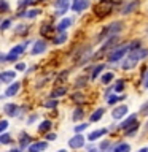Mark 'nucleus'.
Instances as JSON below:
<instances>
[{
    "instance_id": "f257e3e1",
    "label": "nucleus",
    "mask_w": 148,
    "mask_h": 152,
    "mask_svg": "<svg viewBox=\"0 0 148 152\" xmlns=\"http://www.w3.org/2000/svg\"><path fill=\"white\" fill-rule=\"evenodd\" d=\"M124 28H126V22L121 21V19H115V21L105 24V26H102V28L95 33L92 45H100L104 40H107V38L113 37V35H121Z\"/></svg>"
},
{
    "instance_id": "f03ea898",
    "label": "nucleus",
    "mask_w": 148,
    "mask_h": 152,
    "mask_svg": "<svg viewBox=\"0 0 148 152\" xmlns=\"http://www.w3.org/2000/svg\"><path fill=\"white\" fill-rule=\"evenodd\" d=\"M127 52H129L127 40H123L118 46H115L112 51L107 52V56H105V64L108 66H116L119 62L124 59V56H126Z\"/></svg>"
},
{
    "instance_id": "7ed1b4c3",
    "label": "nucleus",
    "mask_w": 148,
    "mask_h": 152,
    "mask_svg": "<svg viewBox=\"0 0 148 152\" xmlns=\"http://www.w3.org/2000/svg\"><path fill=\"white\" fill-rule=\"evenodd\" d=\"M115 10L116 8H115L108 0H99L97 3L92 5V14H94L95 19H99V21H104V19L110 18L115 13Z\"/></svg>"
},
{
    "instance_id": "20e7f679",
    "label": "nucleus",
    "mask_w": 148,
    "mask_h": 152,
    "mask_svg": "<svg viewBox=\"0 0 148 152\" xmlns=\"http://www.w3.org/2000/svg\"><path fill=\"white\" fill-rule=\"evenodd\" d=\"M48 49H50V41L45 40V38H37V40H33V43L30 45L29 54H30L32 57L43 56L45 52H48Z\"/></svg>"
},
{
    "instance_id": "39448f33",
    "label": "nucleus",
    "mask_w": 148,
    "mask_h": 152,
    "mask_svg": "<svg viewBox=\"0 0 148 152\" xmlns=\"http://www.w3.org/2000/svg\"><path fill=\"white\" fill-rule=\"evenodd\" d=\"M107 68H108V65L105 64V62H91V65H86L84 66V70L89 73L91 81L99 79V76L102 75Z\"/></svg>"
},
{
    "instance_id": "423d86ee",
    "label": "nucleus",
    "mask_w": 148,
    "mask_h": 152,
    "mask_svg": "<svg viewBox=\"0 0 148 152\" xmlns=\"http://www.w3.org/2000/svg\"><path fill=\"white\" fill-rule=\"evenodd\" d=\"M56 33V26H54V22L51 21H45V22H41L40 24V27H38V37L40 38H45V40L50 41L53 35Z\"/></svg>"
},
{
    "instance_id": "0eeeda50",
    "label": "nucleus",
    "mask_w": 148,
    "mask_h": 152,
    "mask_svg": "<svg viewBox=\"0 0 148 152\" xmlns=\"http://www.w3.org/2000/svg\"><path fill=\"white\" fill-rule=\"evenodd\" d=\"M140 5H142V0H126V2L118 8V13L121 14V16H129V14L135 13L137 10L140 8Z\"/></svg>"
},
{
    "instance_id": "6e6552de",
    "label": "nucleus",
    "mask_w": 148,
    "mask_h": 152,
    "mask_svg": "<svg viewBox=\"0 0 148 152\" xmlns=\"http://www.w3.org/2000/svg\"><path fill=\"white\" fill-rule=\"evenodd\" d=\"M91 7V0H72L70 2V11L75 16H80L84 11H88Z\"/></svg>"
},
{
    "instance_id": "1a4fd4ad",
    "label": "nucleus",
    "mask_w": 148,
    "mask_h": 152,
    "mask_svg": "<svg viewBox=\"0 0 148 152\" xmlns=\"http://www.w3.org/2000/svg\"><path fill=\"white\" fill-rule=\"evenodd\" d=\"M30 30H32L30 22H19L13 27V37L14 38H27Z\"/></svg>"
},
{
    "instance_id": "9d476101",
    "label": "nucleus",
    "mask_w": 148,
    "mask_h": 152,
    "mask_svg": "<svg viewBox=\"0 0 148 152\" xmlns=\"http://www.w3.org/2000/svg\"><path fill=\"white\" fill-rule=\"evenodd\" d=\"M138 64H140V62H137V60L127 52V54L124 56V59L119 62V68H121L123 71H132V70H135L137 66H138Z\"/></svg>"
},
{
    "instance_id": "9b49d317",
    "label": "nucleus",
    "mask_w": 148,
    "mask_h": 152,
    "mask_svg": "<svg viewBox=\"0 0 148 152\" xmlns=\"http://www.w3.org/2000/svg\"><path fill=\"white\" fill-rule=\"evenodd\" d=\"M129 113V106L127 104H115L113 109H112V117L115 119V121H121V119H124L127 116Z\"/></svg>"
},
{
    "instance_id": "f8f14e48",
    "label": "nucleus",
    "mask_w": 148,
    "mask_h": 152,
    "mask_svg": "<svg viewBox=\"0 0 148 152\" xmlns=\"http://www.w3.org/2000/svg\"><path fill=\"white\" fill-rule=\"evenodd\" d=\"M73 21H75V18H69V16L59 18V21L54 24V26H56V32H67L72 26H73Z\"/></svg>"
},
{
    "instance_id": "ddd939ff",
    "label": "nucleus",
    "mask_w": 148,
    "mask_h": 152,
    "mask_svg": "<svg viewBox=\"0 0 148 152\" xmlns=\"http://www.w3.org/2000/svg\"><path fill=\"white\" fill-rule=\"evenodd\" d=\"M84 144H86V138L81 135V133H75V135L69 140V147H70V149H73V151L84 147Z\"/></svg>"
},
{
    "instance_id": "4468645a",
    "label": "nucleus",
    "mask_w": 148,
    "mask_h": 152,
    "mask_svg": "<svg viewBox=\"0 0 148 152\" xmlns=\"http://www.w3.org/2000/svg\"><path fill=\"white\" fill-rule=\"evenodd\" d=\"M19 90H21V81L14 79L11 84L7 86V89H5L3 95H5L7 98H13V97H16V95L19 94Z\"/></svg>"
},
{
    "instance_id": "2eb2a0df",
    "label": "nucleus",
    "mask_w": 148,
    "mask_h": 152,
    "mask_svg": "<svg viewBox=\"0 0 148 152\" xmlns=\"http://www.w3.org/2000/svg\"><path fill=\"white\" fill-rule=\"evenodd\" d=\"M18 78V71L16 70H2L0 71V83L2 84H11L14 79Z\"/></svg>"
},
{
    "instance_id": "dca6fc26",
    "label": "nucleus",
    "mask_w": 148,
    "mask_h": 152,
    "mask_svg": "<svg viewBox=\"0 0 148 152\" xmlns=\"http://www.w3.org/2000/svg\"><path fill=\"white\" fill-rule=\"evenodd\" d=\"M69 32H56L54 35H53V38L50 40V45L53 46H62L64 43L69 41Z\"/></svg>"
},
{
    "instance_id": "f3484780",
    "label": "nucleus",
    "mask_w": 148,
    "mask_h": 152,
    "mask_svg": "<svg viewBox=\"0 0 148 152\" xmlns=\"http://www.w3.org/2000/svg\"><path fill=\"white\" fill-rule=\"evenodd\" d=\"M137 121H138V113H132V114H129L126 119H121V124L118 125V128H121L124 132V130H127V128H131Z\"/></svg>"
},
{
    "instance_id": "a211bd4d",
    "label": "nucleus",
    "mask_w": 148,
    "mask_h": 152,
    "mask_svg": "<svg viewBox=\"0 0 148 152\" xmlns=\"http://www.w3.org/2000/svg\"><path fill=\"white\" fill-rule=\"evenodd\" d=\"M3 114L7 117H18L19 116V106L13 102H8L3 104Z\"/></svg>"
},
{
    "instance_id": "6ab92c4d",
    "label": "nucleus",
    "mask_w": 148,
    "mask_h": 152,
    "mask_svg": "<svg viewBox=\"0 0 148 152\" xmlns=\"http://www.w3.org/2000/svg\"><path fill=\"white\" fill-rule=\"evenodd\" d=\"M70 100L76 104V106H83L84 103H88V98H86V94L83 90H73V92L70 94Z\"/></svg>"
},
{
    "instance_id": "aec40b11",
    "label": "nucleus",
    "mask_w": 148,
    "mask_h": 152,
    "mask_svg": "<svg viewBox=\"0 0 148 152\" xmlns=\"http://www.w3.org/2000/svg\"><path fill=\"white\" fill-rule=\"evenodd\" d=\"M112 87H113V94H126L127 81L124 79V78H115Z\"/></svg>"
},
{
    "instance_id": "412c9836",
    "label": "nucleus",
    "mask_w": 148,
    "mask_h": 152,
    "mask_svg": "<svg viewBox=\"0 0 148 152\" xmlns=\"http://www.w3.org/2000/svg\"><path fill=\"white\" fill-rule=\"evenodd\" d=\"M89 83H91L89 75H80V76H76V78H75L73 87H75V90H81V89H86V87H88Z\"/></svg>"
},
{
    "instance_id": "4be33fe9",
    "label": "nucleus",
    "mask_w": 148,
    "mask_h": 152,
    "mask_svg": "<svg viewBox=\"0 0 148 152\" xmlns=\"http://www.w3.org/2000/svg\"><path fill=\"white\" fill-rule=\"evenodd\" d=\"M50 146L48 141H32L27 147V152H45Z\"/></svg>"
},
{
    "instance_id": "5701e85b",
    "label": "nucleus",
    "mask_w": 148,
    "mask_h": 152,
    "mask_svg": "<svg viewBox=\"0 0 148 152\" xmlns=\"http://www.w3.org/2000/svg\"><path fill=\"white\" fill-rule=\"evenodd\" d=\"M69 94V87L64 84V86H54V89H51V92L48 94V97L50 98H57L59 100L61 97H64V95Z\"/></svg>"
},
{
    "instance_id": "b1692460",
    "label": "nucleus",
    "mask_w": 148,
    "mask_h": 152,
    "mask_svg": "<svg viewBox=\"0 0 148 152\" xmlns=\"http://www.w3.org/2000/svg\"><path fill=\"white\" fill-rule=\"evenodd\" d=\"M69 75H70V68H65V70L59 71V73L54 76V79H53L54 86H64V84H65V81L69 79Z\"/></svg>"
},
{
    "instance_id": "393cba45",
    "label": "nucleus",
    "mask_w": 148,
    "mask_h": 152,
    "mask_svg": "<svg viewBox=\"0 0 148 152\" xmlns=\"http://www.w3.org/2000/svg\"><path fill=\"white\" fill-rule=\"evenodd\" d=\"M18 142H19V149H21V151H26L27 147H29V144L32 142V136L29 135L27 132H21V133H19Z\"/></svg>"
},
{
    "instance_id": "a878e982",
    "label": "nucleus",
    "mask_w": 148,
    "mask_h": 152,
    "mask_svg": "<svg viewBox=\"0 0 148 152\" xmlns=\"http://www.w3.org/2000/svg\"><path fill=\"white\" fill-rule=\"evenodd\" d=\"M126 97H127L126 94H110L108 97L105 98V102H107L108 106H115V104H118L119 102H124Z\"/></svg>"
},
{
    "instance_id": "bb28decb",
    "label": "nucleus",
    "mask_w": 148,
    "mask_h": 152,
    "mask_svg": "<svg viewBox=\"0 0 148 152\" xmlns=\"http://www.w3.org/2000/svg\"><path fill=\"white\" fill-rule=\"evenodd\" d=\"M129 54H131V56H132L137 62H143V60H147V59H148V48H147V46H142L140 49H137V51H131Z\"/></svg>"
},
{
    "instance_id": "cd10ccee",
    "label": "nucleus",
    "mask_w": 148,
    "mask_h": 152,
    "mask_svg": "<svg viewBox=\"0 0 148 152\" xmlns=\"http://www.w3.org/2000/svg\"><path fill=\"white\" fill-rule=\"evenodd\" d=\"M108 133V128H97V130H92L89 133L88 136H86V140H88L89 142H94V141H97L100 140L102 136H105Z\"/></svg>"
},
{
    "instance_id": "c85d7f7f",
    "label": "nucleus",
    "mask_w": 148,
    "mask_h": 152,
    "mask_svg": "<svg viewBox=\"0 0 148 152\" xmlns=\"http://www.w3.org/2000/svg\"><path fill=\"white\" fill-rule=\"evenodd\" d=\"M113 81H115V71H112V70H105L104 73L99 76V83L102 86H108V84H112Z\"/></svg>"
},
{
    "instance_id": "c756f323",
    "label": "nucleus",
    "mask_w": 148,
    "mask_h": 152,
    "mask_svg": "<svg viewBox=\"0 0 148 152\" xmlns=\"http://www.w3.org/2000/svg\"><path fill=\"white\" fill-rule=\"evenodd\" d=\"M105 109L104 106H99L97 109H94L92 114H89V122L91 124H94V122H99V121H102V117L105 116Z\"/></svg>"
},
{
    "instance_id": "7c9ffc66",
    "label": "nucleus",
    "mask_w": 148,
    "mask_h": 152,
    "mask_svg": "<svg viewBox=\"0 0 148 152\" xmlns=\"http://www.w3.org/2000/svg\"><path fill=\"white\" fill-rule=\"evenodd\" d=\"M14 26V19L13 16H7V18H3L2 21H0V33H3V32H7L10 30Z\"/></svg>"
},
{
    "instance_id": "2f4dec72",
    "label": "nucleus",
    "mask_w": 148,
    "mask_h": 152,
    "mask_svg": "<svg viewBox=\"0 0 148 152\" xmlns=\"http://www.w3.org/2000/svg\"><path fill=\"white\" fill-rule=\"evenodd\" d=\"M43 10L41 8H37V7H30L27 8V13H26V19L27 21H33V19H37L38 16H41Z\"/></svg>"
},
{
    "instance_id": "473e14b6",
    "label": "nucleus",
    "mask_w": 148,
    "mask_h": 152,
    "mask_svg": "<svg viewBox=\"0 0 148 152\" xmlns=\"http://www.w3.org/2000/svg\"><path fill=\"white\" fill-rule=\"evenodd\" d=\"M112 152H131V144L126 141H118L113 144Z\"/></svg>"
},
{
    "instance_id": "72a5a7b5",
    "label": "nucleus",
    "mask_w": 148,
    "mask_h": 152,
    "mask_svg": "<svg viewBox=\"0 0 148 152\" xmlns=\"http://www.w3.org/2000/svg\"><path fill=\"white\" fill-rule=\"evenodd\" d=\"M51 127H53V121L45 119V121H41L37 125V133H48V132H51Z\"/></svg>"
},
{
    "instance_id": "f704fd0d",
    "label": "nucleus",
    "mask_w": 148,
    "mask_h": 152,
    "mask_svg": "<svg viewBox=\"0 0 148 152\" xmlns=\"http://www.w3.org/2000/svg\"><path fill=\"white\" fill-rule=\"evenodd\" d=\"M84 119V109H83V106H76L75 109H73V113H72V121H73L75 124H78V122H81Z\"/></svg>"
},
{
    "instance_id": "c9c22d12",
    "label": "nucleus",
    "mask_w": 148,
    "mask_h": 152,
    "mask_svg": "<svg viewBox=\"0 0 148 152\" xmlns=\"http://www.w3.org/2000/svg\"><path fill=\"white\" fill-rule=\"evenodd\" d=\"M143 46V40L142 38H132V40H127V48H129V52L131 51H137Z\"/></svg>"
},
{
    "instance_id": "e433bc0d",
    "label": "nucleus",
    "mask_w": 148,
    "mask_h": 152,
    "mask_svg": "<svg viewBox=\"0 0 148 152\" xmlns=\"http://www.w3.org/2000/svg\"><path fill=\"white\" fill-rule=\"evenodd\" d=\"M113 144H115V142L110 141V140H102V141H100V144H99V151L100 152H112Z\"/></svg>"
},
{
    "instance_id": "4c0bfd02",
    "label": "nucleus",
    "mask_w": 148,
    "mask_h": 152,
    "mask_svg": "<svg viewBox=\"0 0 148 152\" xmlns=\"http://www.w3.org/2000/svg\"><path fill=\"white\" fill-rule=\"evenodd\" d=\"M37 0H18L16 2V10H22V8H30L35 7Z\"/></svg>"
},
{
    "instance_id": "58836bf2",
    "label": "nucleus",
    "mask_w": 148,
    "mask_h": 152,
    "mask_svg": "<svg viewBox=\"0 0 148 152\" xmlns=\"http://www.w3.org/2000/svg\"><path fill=\"white\" fill-rule=\"evenodd\" d=\"M11 13V5L8 0H0V16H7Z\"/></svg>"
},
{
    "instance_id": "ea45409f",
    "label": "nucleus",
    "mask_w": 148,
    "mask_h": 152,
    "mask_svg": "<svg viewBox=\"0 0 148 152\" xmlns=\"http://www.w3.org/2000/svg\"><path fill=\"white\" fill-rule=\"evenodd\" d=\"M43 106H45L46 109H56L57 106H59V100H57V98H50V97H48L45 102H43Z\"/></svg>"
},
{
    "instance_id": "a19ab883",
    "label": "nucleus",
    "mask_w": 148,
    "mask_h": 152,
    "mask_svg": "<svg viewBox=\"0 0 148 152\" xmlns=\"http://www.w3.org/2000/svg\"><path fill=\"white\" fill-rule=\"evenodd\" d=\"M138 130H140V122H135V124H134V125L131 127V128H127V130H124V135H126L127 138H131V136H135V133L138 132Z\"/></svg>"
},
{
    "instance_id": "79ce46f5",
    "label": "nucleus",
    "mask_w": 148,
    "mask_h": 152,
    "mask_svg": "<svg viewBox=\"0 0 148 152\" xmlns=\"http://www.w3.org/2000/svg\"><path fill=\"white\" fill-rule=\"evenodd\" d=\"M140 86L143 89H148V68L143 66L142 68V75H140Z\"/></svg>"
},
{
    "instance_id": "37998d69",
    "label": "nucleus",
    "mask_w": 148,
    "mask_h": 152,
    "mask_svg": "<svg viewBox=\"0 0 148 152\" xmlns=\"http://www.w3.org/2000/svg\"><path fill=\"white\" fill-rule=\"evenodd\" d=\"M0 144H5V146H10L13 144V136L10 133H0Z\"/></svg>"
},
{
    "instance_id": "c03bdc74",
    "label": "nucleus",
    "mask_w": 148,
    "mask_h": 152,
    "mask_svg": "<svg viewBox=\"0 0 148 152\" xmlns=\"http://www.w3.org/2000/svg\"><path fill=\"white\" fill-rule=\"evenodd\" d=\"M70 11V7H64V8H56L54 13H53V16L54 18H64L67 16V13Z\"/></svg>"
},
{
    "instance_id": "a18cd8bd",
    "label": "nucleus",
    "mask_w": 148,
    "mask_h": 152,
    "mask_svg": "<svg viewBox=\"0 0 148 152\" xmlns=\"http://www.w3.org/2000/svg\"><path fill=\"white\" fill-rule=\"evenodd\" d=\"M13 65H14V70H16L18 73H26V70L29 66V64H26V62H22V60H19V62H16V64H13Z\"/></svg>"
},
{
    "instance_id": "49530a36",
    "label": "nucleus",
    "mask_w": 148,
    "mask_h": 152,
    "mask_svg": "<svg viewBox=\"0 0 148 152\" xmlns=\"http://www.w3.org/2000/svg\"><path fill=\"white\" fill-rule=\"evenodd\" d=\"M88 127H89L88 122H78V124L73 127V132H75V133H83L84 130H88Z\"/></svg>"
},
{
    "instance_id": "de8ad7c7",
    "label": "nucleus",
    "mask_w": 148,
    "mask_h": 152,
    "mask_svg": "<svg viewBox=\"0 0 148 152\" xmlns=\"http://www.w3.org/2000/svg\"><path fill=\"white\" fill-rule=\"evenodd\" d=\"M138 114L143 116V117H148V100L140 104V108H138Z\"/></svg>"
},
{
    "instance_id": "09e8293b",
    "label": "nucleus",
    "mask_w": 148,
    "mask_h": 152,
    "mask_svg": "<svg viewBox=\"0 0 148 152\" xmlns=\"http://www.w3.org/2000/svg\"><path fill=\"white\" fill-rule=\"evenodd\" d=\"M38 116H40V114H37V113H32L30 116L27 117V121H26V124H27V125H33V124L37 122V119H38Z\"/></svg>"
},
{
    "instance_id": "8fccbe9b",
    "label": "nucleus",
    "mask_w": 148,
    "mask_h": 152,
    "mask_svg": "<svg viewBox=\"0 0 148 152\" xmlns=\"http://www.w3.org/2000/svg\"><path fill=\"white\" fill-rule=\"evenodd\" d=\"M8 127H10V122L7 119H0V133H5L8 130Z\"/></svg>"
},
{
    "instance_id": "3c124183",
    "label": "nucleus",
    "mask_w": 148,
    "mask_h": 152,
    "mask_svg": "<svg viewBox=\"0 0 148 152\" xmlns=\"http://www.w3.org/2000/svg\"><path fill=\"white\" fill-rule=\"evenodd\" d=\"M56 138H57V135L54 132H48V133H45V140L50 142V141H56Z\"/></svg>"
},
{
    "instance_id": "603ef678",
    "label": "nucleus",
    "mask_w": 148,
    "mask_h": 152,
    "mask_svg": "<svg viewBox=\"0 0 148 152\" xmlns=\"http://www.w3.org/2000/svg\"><path fill=\"white\" fill-rule=\"evenodd\" d=\"M110 94H113V87H112V86H108V87L104 90V98H107Z\"/></svg>"
},
{
    "instance_id": "864d4df0",
    "label": "nucleus",
    "mask_w": 148,
    "mask_h": 152,
    "mask_svg": "<svg viewBox=\"0 0 148 152\" xmlns=\"http://www.w3.org/2000/svg\"><path fill=\"white\" fill-rule=\"evenodd\" d=\"M5 56H7V52H3V51H0V65H3V64H7V62H5Z\"/></svg>"
},
{
    "instance_id": "5fc2aeb1",
    "label": "nucleus",
    "mask_w": 148,
    "mask_h": 152,
    "mask_svg": "<svg viewBox=\"0 0 148 152\" xmlns=\"http://www.w3.org/2000/svg\"><path fill=\"white\" fill-rule=\"evenodd\" d=\"M88 152H97V147L92 146V144H89L88 146Z\"/></svg>"
},
{
    "instance_id": "6e6d98bb",
    "label": "nucleus",
    "mask_w": 148,
    "mask_h": 152,
    "mask_svg": "<svg viewBox=\"0 0 148 152\" xmlns=\"http://www.w3.org/2000/svg\"><path fill=\"white\" fill-rule=\"evenodd\" d=\"M8 152H22V151L19 149V147H13V149H10Z\"/></svg>"
},
{
    "instance_id": "4d7b16f0",
    "label": "nucleus",
    "mask_w": 148,
    "mask_h": 152,
    "mask_svg": "<svg viewBox=\"0 0 148 152\" xmlns=\"http://www.w3.org/2000/svg\"><path fill=\"white\" fill-rule=\"evenodd\" d=\"M138 152H148V147H142V149H138Z\"/></svg>"
},
{
    "instance_id": "13d9d810",
    "label": "nucleus",
    "mask_w": 148,
    "mask_h": 152,
    "mask_svg": "<svg viewBox=\"0 0 148 152\" xmlns=\"http://www.w3.org/2000/svg\"><path fill=\"white\" fill-rule=\"evenodd\" d=\"M45 2H48V0H37V3H45Z\"/></svg>"
},
{
    "instance_id": "bf43d9fd",
    "label": "nucleus",
    "mask_w": 148,
    "mask_h": 152,
    "mask_svg": "<svg viewBox=\"0 0 148 152\" xmlns=\"http://www.w3.org/2000/svg\"><path fill=\"white\" fill-rule=\"evenodd\" d=\"M145 35H147V37H148V26H147V27H145Z\"/></svg>"
},
{
    "instance_id": "052dcab7",
    "label": "nucleus",
    "mask_w": 148,
    "mask_h": 152,
    "mask_svg": "<svg viewBox=\"0 0 148 152\" xmlns=\"http://www.w3.org/2000/svg\"><path fill=\"white\" fill-rule=\"evenodd\" d=\"M57 152H69V151H65V149H59Z\"/></svg>"
},
{
    "instance_id": "680f3d73",
    "label": "nucleus",
    "mask_w": 148,
    "mask_h": 152,
    "mask_svg": "<svg viewBox=\"0 0 148 152\" xmlns=\"http://www.w3.org/2000/svg\"><path fill=\"white\" fill-rule=\"evenodd\" d=\"M145 132H148V124H147V127H145Z\"/></svg>"
},
{
    "instance_id": "e2e57ef3",
    "label": "nucleus",
    "mask_w": 148,
    "mask_h": 152,
    "mask_svg": "<svg viewBox=\"0 0 148 152\" xmlns=\"http://www.w3.org/2000/svg\"><path fill=\"white\" fill-rule=\"evenodd\" d=\"M0 89H2V83H0Z\"/></svg>"
},
{
    "instance_id": "0e129e2a",
    "label": "nucleus",
    "mask_w": 148,
    "mask_h": 152,
    "mask_svg": "<svg viewBox=\"0 0 148 152\" xmlns=\"http://www.w3.org/2000/svg\"><path fill=\"white\" fill-rule=\"evenodd\" d=\"M99 152H100V151H99Z\"/></svg>"
}]
</instances>
